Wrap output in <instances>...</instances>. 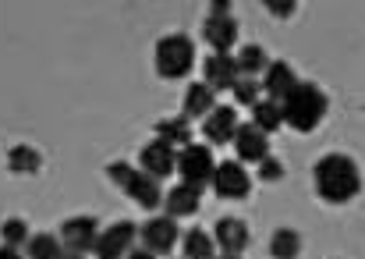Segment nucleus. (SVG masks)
I'll return each mask as SVG.
<instances>
[{"label": "nucleus", "mask_w": 365, "mask_h": 259, "mask_svg": "<svg viewBox=\"0 0 365 259\" xmlns=\"http://www.w3.org/2000/svg\"><path fill=\"white\" fill-rule=\"evenodd\" d=\"M312 185H316V195L330 206H344L351 199H359L362 192V171L351 156L344 153H327L316 160L312 167Z\"/></svg>", "instance_id": "nucleus-1"}, {"label": "nucleus", "mask_w": 365, "mask_h": 259, "mask_svg": "<svg viewBox=\"0 0 365 259\" xmlns=\"http://www.w3.org/2000/svg\"><path fill=\"white\" fill-rule=\"evenodd\" d=\"M327 111H330L327 93H323L316 82H305V78H298V86L280 100V118H284V125L294 128L298 135H309V131L319 128L323 118H327Z\"/></svg>", "instance_id": "nucleus-2"}, {"label": "nucleus", "mask_w": 365, "mask_h": 259, "mask_svg": "<svg viewBox=\"0 0 365 259\" xmlns=\"http://www.w3.org/2000/svg\"><path fill=\"white\" fill-rule=\"evenodd\" d=\"M153 64H156V75L167 78V82H181L192 75L195 68V43L185 36V32H170L156 43L153 50Z\"/></svg>", "instance_id": "nucleus-3"}, {"label": "nucleus", "mask_w": 365, "mask_h": 259, "mask_svg": "<svg viewBox=\"0 0 365 259\" xmlns=\"http://www.w3.org/2000/svg\"><path fill=\"white\" fill-rule=\"evenodd\" d=\"M107 178L121 188L131 203H138L142 210H156V206L163 203V188H160V181L149 178V174H142L138 167H131V163H124V160L107 163Z\"/></svg>", "instance_id": "nucleus-4"}, {"label": "nucleus", "mask_w": 365, "mask_h": 259, "mask_svg": "<svg viewBox=\"0 0 365 259\" xmlns=\"http://www.w3.org/2000/svg\"><path fill=\"white\" fill-rule=\"evenodd\" d=\"M174 171L181 174V181L185 185H195V188H210V178H213V171H217V156H213V149L210 146H202V142H188L185 149H178V156H174Z\"/></svg>", "instance_id": "nucleus-5"}, {"label": "nucleus", "mask_w": 365, "mask_h": 259, "mask_svg": "<svg viewBox=\"0 0 365 259\" xmlns=\"http://www.w3.org/2000/svg\"><path fill=\"white\" fill-rule=\"evenodd\" d=\"M138 242V224L131 220H114L110 228H100L96 245H93V259H124Z\"/></svg>", "instance_id": "nucleus-6"}, {"label": "nucleus", "mask_w": 365, "mask_h": 259, "mask_svg": "<svg viewBox=\"0 0 365 259\" xmlns=\"http://www.w3.org/2000/svg\"><path fill=\"white\" fill-rule=\"evenodd\" d=\"M210 188H213L220 199L238 203V199H248V192H252V174H248V167L238 163V160H220L217 171H213V178H210Z\"/></svg>", "instance_id": "nucleus-7"}, {"label": "nucleus", "mask_w": 365, "mask_h": 259, "mask_svg": "<svg viewBox=\"0 0 365 259\" xmlns=\"http://www.w3.org/2000/svg\"><path fill=\"white\" fill-rule=\"evenodd\" d=\"M138 238H142V249L153 253V256H167L174 253V245L181 242V228L174 217H149L142 228H138Z\"/></svg>", "instance_id": "nucleus-8"}, {"label": "nucleus", "mask_w": 365, "mask_h": 259, "mask_svg": "<svg viewBox=\"0 0 365 259\" xmlns=\"http://www.w3.org/2000/svg\"><path fill=\"white\" fill-rule=\"evenodd\" d=\"M96 235H100V220L93 213H78V217H68L61 224V245H64V253H78V256L93 253Z\"/></svg>", "instance_id": "nucleus-9"}, {"label": "nucleus", "mask_w": 365, "mask_h": 259, "mask_svg": "<svg viewBox=\"0 0 365 259\" xmlns=\"http://www.w3.org/2000/svg\"><path fill=\"white\" fill-rule=\"evenodd\" d=\"M210 235H213L217 253H227V256H242L248 249V242H252V231H248V224L242 217H220Z\"/></svg>", "instance_id": "nucleus-10"}, {"label": "nucleus", "mask_w": 365, "mask_h": 259, "mask_svg": "<svg viewBox=\"0 0 365 259\" xmlns=\"http://www.w3.org/2000/svg\"><path fill=\"white\" fill-rule=\"evenodd\" d=\"M238 107H231V103H217L206 118H202V138L206 142H213V146H227L231 138H235V131H238Z\"/></svg>", "instance_id": "nucleus-11"}, {"label": "nucleus", "mask_w": 365, "mask_h": 259, "mask_svg": "<svg viewBox=\"0 0 365 259\" xmlns=\"http://www.w3.org/2000/svg\"><path fill=\"white\" fill-rule=\"evenodd\" d=\"M202 39L210 43L213 54H231V46L238 43V18L235 14H206Z\"/></svg>", "instance_id": "nucleus-12"}, {"label": "nucleus", "mask_w": 365, "mask_h": 259, "mask_svg": "<svg viewBox=\"0 0 365 259\" xmlns=\"http://www.w3.org/2000/svg\"><path fill=\"white\" fill-rule=\"evenodd\" d=\"M174 156H178V149H170V146L160 142V138H149V142L138 149V171L160 181V178L174 174Z\"/></svg>", "instance_id": "nucleus-13"}, {"label": "nucleus", "mask_w": 365, "mask_h": 259, "mask_svg": "<svg viewBox=\"0 0 365 259\" xmlns=\"http://www.w3.org/2000/svg\"><path fill=\"white\" fill-rule=\"evenodd\" d=\"M238 64H235V54H210L202 57V82L213 89V93H224L238 82Z\"/></svg>", "instance_id": "nucleus-14"}, {"label": "nucleus", "mask_w": 365, "mask_h": 259, "mask_svg": "<svg viewBox=\"0 0 365 259\" xmlns=\"http://www.w3.org/2000/svg\"><path fill=\"white\" fill-rule=\"evenodd\" d=\"M259 86H262L266 100H277V103H280V100L298 86V71H294L287 61H269L266 71L259 75Z\"/></svg>", "instance_id": "nucleus-15"}, {"label": "nucleus", "mask_w": 365, "mask_h": 259, "mask_svg": "<svg viewBox=\"0 0 365 259\" xmlns=\"http://www.w3.org/2000/svg\"><path fill=\"white\" fill-rule=\"evenodd\" d=\"M231 146H235V153H238V163H259L262 156H269V135H262L252 121H248V125H238Z\"/></svg>", "instance_id": "nucleus-16"}, {"label": "nucleus", "mask_w": 365, "mask_h": 259, "mask_svg": "<svg viewBox=\"0 0 365 259\" xmlns=\"http://www.w3.org/2000/svg\"><path fill=\"white\" fill-rule=\"evenodd\" d=\"M160 206H163V210H167V217H174V220L192 217V213H199V206H202V188L178 181L170 192H163V203H160Z\"/></svg>", "instance_id": "nucleus-17"}, {"label": "nucleus", "mask_w": 365, "mask_h": 259, "mask_svg": "<svg viewBox=\"0 0 365 259\" xmlns=\"http://www.w3.org/2000/svg\"><path fill=\"white\" fill-rule=\"evenodd\" d=\"M217 107V93L206 86V82H192L185 89V103H181V118H206L210 111Z\"/></svg>", "instance_id": "nucleus-18"}, {"label": "nucleus", "mask_w": 365, "mask_h": 259, "mask_svg": "<svg viewBox=\"0 0 365 259\" xmlns=\"http://www.w3.org/2000/svg\"><path fill=\"white\" fill-rule=\"evenodd\" d=\"M153 138L167 142L170 149H185L192 142V121L188 118H163V121H156Z\"/></svg>", "instance_id": "nucleus-19"}, {"label": "nucleus", "mask_w": 365, "mask_h": 259, "mask_svg": "<svg viewBox=\"0 0 365 259\" xmlns=\"http://www.w3.org/2000/svg\"><path fill=\"white\" fill-rule=\"evenodd\" d=\"M181 253H185V259H217L213 235L202 231V228H188L181 235Z\"/></svg>", "instance_id": "nucleus-20"}, {"label": "nucleus", "mask_w": 365, "mask_h": 259, "mask_svg": "<svg viewBox=\"0 0 365 259\" xmlns=\"http://www.w3.org/2000/svg\"><path fill=\"white\" fill-rule=\"evenodd\" d=\"M235 64H238V75L259 78V75L266 71V64H269V54H266L259 43H248V46H242V50L235 54Z\"/></svg>", "instance_id": "nucleus-21"}, {"label": "nucleus", "mask_w": 365, "mask_h": 259, "mask_svg": "<svg viewBox=\"0 0 365 259\" xmlns=\"http://www.w3.org/2000/svg\"><path fill=\"white\" fill-rule=\"evenodd\" d=\"M39 167H43V156L32 146L18 142V146L7 149V171L11 174H39Z\"/></svg>", "instance_id": "nucleus-22"}, {"label": "nucleus", "mask_w": 365, "mask_h": 259, "mask_svg": "<svg viewBox=\"0 0 365 259\" xmlns=\"http://www.w3.org/2000/svg\"><path fill=\"white\" fill-rule=\"evenodd\" d=\"M252 111V125L262 131V135H273V131H280L284 128V118H280V103L277 100H259L255 107H248Z\"/></svg>", "instance_id": "nucleus-23"}, {"label": "nucleus", "mask_w": 365, "mask_h": 259, "mask_svg": "<svg viewBox=\"0 0 365 259\" xmlns=\"http://www.w3.org/2000/svg\"><path fill=\"white\" fill-rule=\"evenodd\" d=\"M25 259H61L64 253V245H61V238L57 235H50V231H39V235H29V242H25Z\"/></svg>", "instance_id": "nucleus-24"}, {"label": "nucleus", "mask_w": 365, "mask_h": 259, "mask_svg": "<svg viewBox=\"0 0 365 259\" xmlns=\"http://www.w3.org/2000/svg\"><path fill=\"white\" fill-rule=\"evenodd\" d=\"M302 253V235L294 228H277L269 238V256L273 259H298Z\"/></svg>", "instance_id": "nucleus-25"}, {"label": "nucleus", "mask_w": 365, "mask_h": 259, "mask_svg": "<svg viewBox=\"0 0 365 259\" xmlns=\"http://www.w3.org/2000/svg\"><path fill=\"white\" fill-rule=\"evenodd\" d=\"M29 224L21 220V217H7L4 224H0V245H11V249H25V242H29Z\"/></svg>", "instance_id": "nucleus-26"}, {"label": "nucleus", "mask_w": 365, "mask_h": 259, "mask_svg": "<svg viewBox=\"0 0 365 259\" xmlns=\"http://www.w3.org/2000/svg\"><path fill=\"white\" fill-rule=\"evenodd\" d=\"M231 93H235V103H238V107H255V103L262 100V96H259V93H262L259 78H245V75L231 86Z\"/></svg>", "instance_id": "nucleus-27"}, {"label": "nucleus", "mask_w": 365, "mask_h": 259, "mask_svg": "<svg viewBox=\"0 0 365 259\" xmlns=\"http://www.w3.org/2000/svg\"><path fill=\"white\" fill-rule=\"evenodd\" d=\"M255 167H259V181H266V185H273V181L284 178V163H280L277 156H262Z\"/></svg>", "instance_id": "nucleus-28"}, {"label": "nucleus", "mask_w": 365, "mask_h": 259, "mask_svg": "<svg viewBox=\"0 0 365 259\" xmlns=\"http://www.w3.org/2000/svg\"><path fill=\"white\" fill-rule=\"evenodd\" d=\"M266 11H269L273 18H291V14L298 11V4H294V0H266Z\"/></svg>", "instance_id": "nucleus-29"}, {"label": "nucleus", "mask_w": 365, "mask_h": 259, "mask_svg": "<svg viewBox=\"0 0 365 259\" xmlns=\"http://www.w3.org/2000/svg\"><path fill=\"white\" fill-rule=\"evenodd\" d=\"M210 14H231V4L227 0H213L210 4Z\"/></svg>", "instance_id": "nucleus-30"}, {"label": "nucleus", "mask_w": 365, "mask_h": 259, "mask_svg": "<svg viewBox=\"0 0 365 259\" xmlns=\"http://www.w3.org/2000/svg\"><path fill=\"white\" fill-rule=\"evenodd\" d=\"M0 259H25L21 249H11V245H0Z\"/></svg>", "instance_id": "nucleus-31"}, {"label": "nucleus", "mask_w": 365, "mask_h": 259, "mask_svg": "<svg viewBox=\"0 0 365 259\" xmlns=\"http://www.w3.org/2000/svg\"><path fill=\"white\" fill-rule=\"evenodd\" d=\"M124 259H156V256H153V253H145V249H131Z\"/></svg>", "instance_id": "nucleus-32"}, {"label": "nucleus", "mask_w": 365, "mask_h": 259, "mask_svg": "<svg viewBox=\"0 0 365 259\" xmlns=\"http://www.w3.org/2000/svg\"><path fill=\"white\" fill-rule=\"evenodd\" d=\"M61 259H86V256H78V253H61Z\"/></svg>", "instance_id": "nucleus-33"}, {"label": "nucleus", "mask_w": 365, "mask_h": 259, "mask_svg": "<svg viewBox=\"0 0 365 259\" xmlns=\"http://www.w3.org/2000/svg\"><path fill=\"white\" fill-rule=\"evenodd\" d=\"M217 259H242V256H227V253H217Z\"/></svg>", "instance_id": "nucleus-34"}]
</instances>
